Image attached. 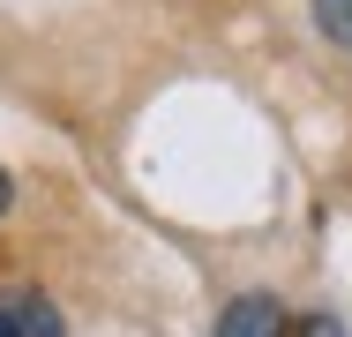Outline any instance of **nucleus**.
I'll use <instances>...</instances> for the list:
<instances>
[{
  "label": "nucleus",
  "mask_w": 352,
  "mask_h": 337,
  "mask_svg": "<svg viewBox=\"0 0 352 337\" xmlns=\"http://www.w3.org/2000/svg\"><path fill=\"white\" fill-rule=\"evenodd\" d=\"M0 337H68L60 307L30 285H0Z\"/></svg>",
  "instance_id": "nucleus-1"
},
{
  "label": "nucleus",
  "mask_w": 352,
  "mask_h": 337,
  "mask_svg": "<svg viewBox=\"0 0 352 337\" xmlns=\"http://www.w3.org/2000/svg\"><path fill=\"white\" fill-rule=\"evenodd\" d=\"M217 337H292V315H285L278 292H240L217 315Z\"/></svg>",
  "instance_id": "nucleus-2"
},
{
  "label": "nucleus",
  "mask_w": 352,
  "mask_h": 337,
  "mask_svg": "<svg viewBox=\"0 0 352 337\" xmlns=\"http://www.w3.org/2000/svg\"><path fill=\"white\" fill-rule=\"evenodd\" d=\"M315 30H322L338 53H352V0H315Z\"/></svg>",
  "instance_id": "nucleus-3"
},
{
  "label": "nucleus",
  "mask_w": 352,
  "mask_h": 337,
  "mask_svg": "<svg viewBox=\"0 0 352 337\" xmlns=\"http://www.w3.org/2000/svg\"><path fill=\"white\" fill-rule=\"evenodd\" d=\"M292 337H345V330H338L330 315H307V323H300V330H292Z\"/></svg>",
  "instance_id": "nucleus-4"
},
{
  "label": "nucleus",
  "mask_w": 352,
  "mask_h": 337,
  "mask_svg": "<svg viewBox=\"0 0 352 337\" xmlns=\"http://www.w3.org/2000/svg\"><path fill=\"white\" fill-rule=\"evenodd\" d=\"M8 202H15V180H8V173H0V217H8Z\"/></svg>",
  "instance_id": "nucleus-5"
}]
</instances>
